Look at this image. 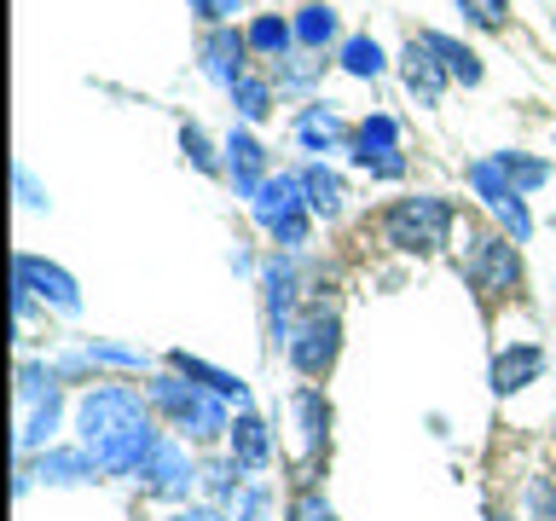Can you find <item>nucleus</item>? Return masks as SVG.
Segmentation results:
<instances>
[{
    "mask_svg": "<svg viewBox=\"0 0 556 521\" xmlns=\"http://www.w3.org/2000/svg\"><path fill=\"white\" fill-rule=\"evenodd\" d=\"M250 208L261 220V232L278 238L285 250H295V243H307V191H302V174H267L255 191H250Z\"/></svg>",
    "mask_w": 556,
    "mask_h": 521,
    "instance_id": "4",
    "label": "nucleus"
},
{
    "mask_svg": "<svg viewBox=\"0 0 556 521\" xmlns=\"http://www.w3.org/2000/svg\"><path fill=\"white\" fill-rule=\"evenodd\" d=\"M424 47L434 52V59H441V69H446L452 81H464V87L481 81V59H476V52H469L464 41H452V35H441V29H424Z\"/></svg>",
    "mask_w": 556,
    "mask_h": 521,
    "instance_id": "17",
    "label": "nucleus"
},
{
    "mask_svg": "<svg viewBox=\"0 0 556 521\" xmlns=\"http://www.w3.org/2000/svg\"><path fill=\"white\" fill-rule=\"evenodd\" d=\"M168 365H174V371H180V377H191V382H198V389L220 394V399H238V406H243V399H250V389H243V382H238L232 371H215V365H203V359H191V354H168Z\"/></svg>",
    "mask_w": 556,
    "mask_h": 521,
    "instance_id": "18",
    "label": "nucleus"
},
{
    "mask_svg": "<svg viewBox=\"0 0 556 521\" xmlns=\"http://www.w3.org/2000/svg\"><path fill=\"white\" fill-rule=\"evenodd\" d=\"M180 145H186V156H191V163H198L203 174H215V168H220V163H215V151H208V139H203V128H191V122H186Z\"/></svg>",
    "mask_w": 556,
    "mask_h": 521,
    "instance_id": "32",
    "label": "nucleus"
},
{
    "mask_svg": "<svg viewBox=\"0 0 556 521\" xmlns=\"http://www.w3.org/2000/svg\"><path fill=\"white\" fill-rule=\"evenodd\" d=\"M146 399H151V411H163L168 423L180 429V434H191L198 446L220 441V434L232 429V417H226V399L208 394V389H198V382H186L180 371H174V377H151Z\"/></svg>",
    "mask_w": 556,
    "mask_h": 521,
    "instance_id": "1",
    "label": "nucleus"
},
{
    "mask_svg": "<svg viewBox=\"0 0 556 521\" xmlns=\"http://www.w3.org/2000/svg\"><path fill=\"white\" fill-rule=\"evenodd\" d=\"M400 76H406V87H412L417 104H434V99L446 93V81H452L446 69H441V59H434V52L424 47V35H417V41L400 52Z\"/></svg>",
    "mask_w": 556,
    "mask_h": 521,
    "instance_id": "12",
    "label": "nucleus"
},
{
    "mask_svg": "<svg viewBox=\"0 0 556 521\" xmlns=\"http://www.w3.org/2000/svg\"><path fill=\"white\" fill-rule=\"evenodd\" d=\"M191 481H198V469L186 463V446H180V441H163V446H156V458L146 463V475H139V486H146L151 498H186Z\"/></svg>",
    "mask_w": 556,
    "mask_h": 521,
    "instance_id": "10",
    "label": "nucleus"
},
{
    "mask_svg": "<svg viewBox=\"0 0 556 521\" xmlns=\"http://www.w3.org/2000/svg\"><path fill=\"white\" fill-rule=\"evenodd\" d=\"M295 41V24H285V17H255V24H250V47L255 52H267V59H285V47Z\"/></svg>",
    "mask_w": 556,
    "mask_h": 521,
    "instance_id": "27",
    "label": "nucleus"
},
{
    "mask_svg": "<svg viewBox=\"0 0 556 521\" xmlns=\"http://www.w3.org/2000/svg\"><path fill=\"white\" fill-rule=\"evenodd\" d=\"M191 12L208 17V24H226V17L238 12V0H191Z\"/></svg>",
    "mask_w": 556,
    "mask_h": 521,
    "instance_id": "33",
    "label": "nucleus"
},
{
    "mask_svg": "<svg viewBox=\"0 0 556 521\" xmlns=\"http://www.w3.org/2000/svg\"><path fill=\"white\" fill-rule=\"evenodd\" d=\"M342 354V319L330 307H307L302 319L290 325V365L302 377H325Z\"/></svg>",
    "mask_w": 556,
    "mask_h": 521,
    "instance_id": "6",
    "label": "nucleus"
},
{
    "mask_svg": "<svg viewBox=\"0 0 556 521\" xmlns=\"http://www.w3.org/2000/svg\"><path fill=\"white\" fill-rule=\"evenodd\" d=\"M285 521H337V510H330L325 493H313V486H302V493L290 498V516Z\"/></svg>",
    "mask_w": 556,
    "mask_h": 521,
    "instance_id": "30",
    "label": "nucleus"
},
{
    "mask_svg": "<svg viewBox=\"0 0 556 521\" xmlns=\"http://www.w3.org/2000/svg\"><path fill=\"white\" fill-rule=\"evenodd\" d=\"M464 278L476 284L481 302H504V295H516V290H521V255H516V238L481 232L476 243H469V255H464Z\"/></svg>",
    "mask_w": 556,
    "mask_h": 521,
    "instance_id": "5",
    "label": "nucleus"
},
{
    "mask_svg": "<svg viewBox=\"0 0 556 521\" xmlns=\"http://www.w3.org/2000/svg\"><path fill=\"white\" fill-rule=\"evenodd\" d=\"M295 417H302V446H307V458H319V446H325V429H330V406H325V394L319 389H295Z\"/></svg>",
    "mask_w": 556,
    "mask_h": 521,
    "instance_id": "21",
    "label": "nucleus"
},
{
    "mask_svg": "<svg viewBox=\"0 0 556 521\" xmlns=\"http://www.w3.org/2000/svg\"><path fill=\"white\" fill-rule=\"evenodd\" d=\"M24 475L47 481V486H76V481L104 475V469H99V458H93L87 446H76V452H41V458H35V469H24Z\"/></svg>",
    "mask_w": 556,
    "mask_h": 521,
    "instance_id": "13",
    "label": "nucleus"
},
{
    "mask_svg": "<svg viewBox=\"0 0 556 521\" xmlns=\"http://www.w3.org/2000/svg\"><path fill=\"white\" fill-rule=\"evenodd\" d=\"M382 64H389V59H382V47L371 41V35H348V41H342V69H348V76L377 81Z\"/></svg>",
    "mask_w": 556,
    "mask_h": 521,
    "instance_id": "22",
    "label": "nucleus"
},
{
    "mask_svg": "<svg viewBox=\"0 0 556 521\" xmlns=\"http://www.w3.org/2000/svg\"><path fill=\"white\" fill-rule=\"evenodd\" d=\"M354 163L371 174V180H400L406 174V156H400V128L394 116H365L359 134H354Z\"/></svg>",
    "mask_w": 556,
    "mask_h": 521,
    "instance_id": "8",
    "label": "nucleus"
},
{
    "mask_svg": "<svg viewBox=\"0 0 556 521\" xmlns=\"http://www.w3.org/2000/svg\"><path fill=\"white\" fill-rule=\"evenodd\" d=\"M12 278L35 295V302H47V307H59V313H76L81 307L76 278H70L64 267H52V260H41V255H17L12 260Z\"/></svg>",
    "mask_w": 556,
    "mask_h": 521,
    "instance_id": "9",
    "label": "nucleus"
},
{
    "mask_svg": "<svg viewBox=\"0 0 556 521\" xmlns=\"http://www.w3.org/2000/svg\"><path fill=\"white\" fill-rule=\"evenodd\" d=\"M226 93H232V104H238V116H250V122H261L273 111V87L261 81V76H238L232 87H226Z\"/></svg>",
    "mask_w": 556,
    "mask_h": 521,
    "instance_id": "28",
    "label": "nucleus"
},
{
    "mask_svg": "<svg viewBox=\"0 0 556 521\" xmlns=\"http://www.w3.org/2000/svg\"><path fill=\"white\" fill-rule=\"evenodd\" d=\"M243 52H250V35H238V29H215L203 41V69L215 76L220 87H232L243 76Z\"/></svg>",
    "mask_w": 556,
    "mask_h": 521,
    "instance_id": "14",
    "label": "nucleus"
},
{
    "mask_svg": "<svg viewBox=\"0 0 556 521\" xmlns=\"http://www.w3.org/2000/svg\"><path fill=\"white\" fill-rule=\"evenodd\" d=\"M452 220H458V208L446 198H400L389 215H382V238L406 255H434L446 243Z\"/></svg>",
    "mask_w": 556,
    "mask_h": 521,
    "instance_id": "3",
    "label": "nucleus"
},
{
    "mask_svg": "<svg viewBox=\"0 0 556 521\" xmlns=\"http://www.w3.org/2000/svg\"><path fill=\"white\" fill-rule=\"evenodd\" d=\"M290 295H295V278L290 267H267V313H273V336H285V313H290Z\"/></svg>",
    "mask_w": 556,
    "mask_h": 521,
    "instance_id": "29",
    "label": "nucleus"
},
{
    "mask_svg": "<svg viewBox=\"0 0 556 521\" xmlns=\"http://www.w3.org/2000/svg\"><path fill=\"white\" fill-rule=\"evenodd\" d=\"M521 521H556V481L551 475L521 481Z\"/></svg>",
    "mask_w": 556,
    "mask_h": 521,
    "instance_id": "26",
    "label": "nucleus"
},
{
    "mask_svg": "<svg viewBox=\"0 0 556 521\" xmlns=\"http://www.w3.org/2000/svg\"><path fill=\"white\" fill-rule=\"evenodd\" d=\"M486 521H504V516H498V510H486Z\"/></svg>",
    "mask_w": 556,
    "mask_h": 521,
    "instance_id": "37",
    "label": "nucleus"
},
{
    "mask_svg": "<svg viewBox=\"0 0 556 521\" xmlns=\"http://www.w3.org/2000/svg\"><path fill=\"white\" fill-rule=\"evenodd\" d=\"M539 377H545V347H533V342H516V347H504V354L493 359V394L498 399L521 394Z\"/></svg>",
    "mask_w": 556,
    "mask_h": 521,
    "instance_id": "11",
    "label": "nucleus"
},
{
    "mask_svg": "<svg viewBox=\"0 0 556 521\" xmlns=\"http://www.w3.org/2000/svg\"><path fill=\"white\" fill-rule=\"evenodd\" d=\"M458 7H464V17L476 29H498L504 24V0H458Z\"/></svg>",
    "mask_w": 556,
    "mask_h": 521,
    "instance_id": "31",
    "label": "nucleus"
},
{
    "mask_svg": "<svg viewBox=\"0 0 556 521\" xmlns=\"http://www.w3.org/2000/svg\"><path fill=\"white\" fill-rule=\"evenodd\" d=\"M319 64H325V59H307V64H290V69H285V76H278V81H285V87H307L313 76H319Z\"/></svg>",
    "mask_w": 556,
    "mask_h": 521,
    "instance_id": "34",
    "label": "nucleus"
},
{
    "mask_svg": "<svg viewBox=\"0 0 556 521\" xmlns=\"http://www.w3.org/2000/svg\"><path fill=\"white\" fill-rule=\"evenodd\" d=\"M226 174H232V186L243 191V198L267 180V151H261L255 134H232V139H226Z\"/></svg>",
    "mask_w": 556,
    "mask_h": 521,
    "instance_id": "15",
    "label": "nucleus"
},
{
    "mask_svg": "<svg viewBox=\"0 0 556 521\" xmlns=\"http://www.w3.org/2000/svg\"><path fill=\"white\" fill-rule=\"evenodd\" d=\"M134 423H151V399L128 389V382H93L81 399H76V429H81V446H99L111 434L134 429Z\"/></svg>",
    "mask_w": 556,
    "mask_h": 521,
    "instance_id": "2",
    "label": "nucleus"
},
{
    "mask_svg": "<svg viewBox=\"0 0 556 521\" xmlns=\"http://www.w3.org/2000/svg\"><path fill=\"white\" fill-rule=\"evenodd\" d=\"M469 186H476V191H481V203L504 220V238H516V243H528V238H533V215H528V203H521V191L498 174L493 156H486V163H469Z\"/></svg>",
    "mask_w": 556,
    "mask_h": 521,
    "instance_id": "7",
    "label": "nucleus"
},
{
    "mask_svg": "<svg viewBox=\"0 0 556 521\" xmlns=\"http://www.w3.org/2000/svg\"><path fill=\"white\" fill-rule=\"evenodd\" d=\"M302 191H307V208L313 215H325V220H337L342 215V174H330L325 163H313V168H302Z\"/></svg>",
    "mask_w": 556,
    "mask_h": 521,
    "instance_id": "20",
    "label": "nucleus"
},
{
    "mask_svg": "<svg viewBox=\"0 0 556 521\" xmlns=\"http://www.w3.org/2000/svg\"><path fill=\"white\" fill-rule=\"evenodd\" d=\"M59 417H64V394H47V399H35V411H29L24 434H17V446H24V452H35V446H41L52 429H59Z\"/></svg>",
    "mask_w": 556,
    "mask_h": 521,
    "instance_id": "24",
    "label": "nucleus"
},
{
    "mask_svg": "<svg viewBox=\"0 0 556 521\" xmlns=\"http://www.w3.org/2000/svg\"><path fill=\"white\" fill-rule=\"evenodd\" d=\"M295 41L313 47V52H319L325 41H337V12L330 7H302L295 12Z\"/></svg>",
    "mask_w": 556,
    "mask_h": 521,
    "instance_id": "25",
    "label": "nucleus"
},
{
    "mask_svg": "<svg viewBox=\"0 0 556 521\" xmlns=\"http://www.w3.org/2000/svg\"><path fill=\"white\" fill-rule=\"evenodd\" d=\"M493 163H498V174H504V180H510L516 191H539V186L551 180V163H539V156H521V151H498Z\"/></svg>",
    "mask_w": 556,
    "mask_h": 521,
    "instance_id": "23",
    "label": "nucleus"
},
{
    "mask_svg": "<svg viewBox=\"0 0 556 521\" xmlns=\"http://www.w3.org/2000/svg\"><path fill=\"white\" fill-rule=\"evenodd\" d=\"M342 134H348V122L337 111H325V104H307L302 122H295V139H302L307 151H337Z\"/></svg>",
    "mask_w": 556,
    "mask_h": 521,
    "instance_id": "19",
    "label": "nucleus"
},
{
    "mask_svg": "<svg viewBox=\"0 0 556 521\" xmlns=\"http://www.w3.org/2000/svg\"><path fill=\"white\" fill-rule=\"evenodd\" d=\"M17 191H24V203H29V208H41V203H47V198H41V186L29 180V168H17Z\"/></svg>",
    "mask_w": 556,
    "mask_h": 521,
    "instance_id": "35",
    "label": "nucleus"
},
{
    "mask_svg": "<svg viewBox=\"0 0 556 521\" xmlns=\"http://www.w3.org/2000/svg\"><path fill=\"white\" fill-rule=\"evenodd\" d=\"M168 521H226L220 510H180V516H168Z\"/></svg>",
    "mask_w": 556,
    "mask_h": 521,
    "instance_id": "36",
    "label": "nucleus"
},
{
    "mask_svg": "<svg viewBox=\"0 0 556 521\" xmlns=\"http://www.w3.org/2000/svg\"><path fill=\"white\" fill-rule=\"evenodd\" d=\"M232 463H243V469H267L273 463V434L255 411H243L232 423Z\"/></svg>",
    "mask_w": 556,
    "mask_h": 521,
    "instance_id": "16",
    "label": "nucleus"
}]
</instances>
